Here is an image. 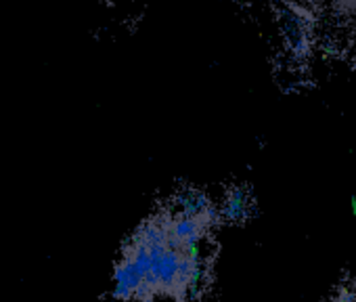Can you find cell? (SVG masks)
Listing matches in <instances>:
<instances>
[{"label":"cell","mask_w":356,"mask_h":302,"mask_svg":"<svg viewBox=\"0 0 356 302\" xmlns=\"http://www.w3.org/2000/svg\"><path fill=\"white\" fill-rule=\"evenodd\" d=\"M214 223L212 204L197 193H185L157 210L120 250L113 267V298L187 302L200 283L202 244Z\"/></svg>","instance_id":"6da1fadb"},{"label":"cell","mask_w":356,"mask_h":302,"mask_svg":"<svg viewBox=\"0 0 356 302\" xmlns=\"http://www.w3.org/2000/svg\"><path fill=\"white\" fill-rule=\"evenodd\" d=\"M341 302H356V283H352L341 292Z\"/></svg>","instance_id":"3957f363"},{"label":"cell","mask_w":356,"mask_h":302,"mask_svg":"<svg viewBox=\"0 0 356 302\" xmlns=\"http://www.w3.org/2000/svg\"><path fill=\"white\" fill-rule=\"evenodd\" d=\"M333 11L341 17H354L356 15V0H331Z\"/></svg>","instance_id":"7a4b0ae2"}]
</instances>
